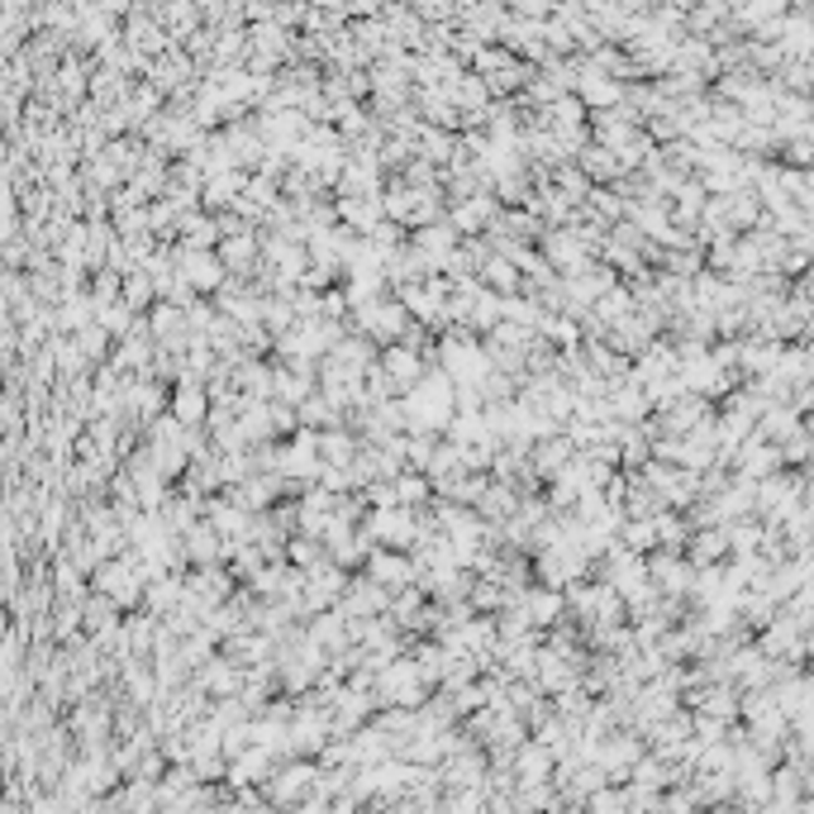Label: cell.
<instances>
[{"label":"cell","mask_w":814,"mask_h":814,"mask_svg":"<svg viewBox=\"0 0 814 814\" xmlns=\"http://www.w3.org/2000/svg\"><path fill=\"white\" fill-rule=\"evenodd\" d=\"M400 405H405V429L443 433L453 419V376L439 362L424 367V376L410 391H400Z\"/></svg>","instance_id":"cell-1"},{"label":"cell","mask_w":814,"mask_h":814,"mask_svg":"<svg viewBox=\"0 0 814 814\" xmlns=\"http://www.w3.org/2000/svg\"><path fill=\"white\" fill-rule=\"evenodd\" d=\"M348 320H352V334H367L376 348H386V344H396L400 330L410 324V310H405L400 300L376 296V300H367V306H352Z\"/></svg>","instance_id":"cell-2"},{"label":"cell","mask_w":814,"mask_h":814,"mask_svg":"<svg viewBox=\"0 0 814 814\" xmlns=\"http://www.w3.org/2000/svg\"><path fill=\"white\" fill-rule=\"evenodd\" d=\"M167 258H172V267L195 286V296H215L219 282L229 277L225 262L215 258V248H177V253H167Z\"/></svg>","instance_id":"cell-3"},{"label":"cell","mask_w":814,"mask_h":814,"mask_svg":"<svg viewBox=\"0 0 814 814\" xmlns=\"http://www.w3.org/2000/svg\"><path fill=\"white\" fill-rule=\"evenodd\" d=\"M534 576L538 586H567V582H582L590 576V562L576 553V543H558V548H538V562H534Z\"/></svg>","instance_id":"cell-4"},{"label":"cell","mask_w":814,"mask_h":814,"mask_svg":"<svg viewBox=\"0 0 814 814\" xmlns=\"http://www.w3.org/2000/svg\"><path fill=\"white\" fill-rule=\"evenodd\" d=\"M348 586V572L338 567V562H314V567H306V582H300V606H306V614L314 610H330L338 596H344Z\"/></svg>","instance_id":"cell-5"},{"label":"cell","mask_w":814,"mask_h":814,"mask_svg":"<svg viewBox=\"0 0 814 814\" xmlns=\"http://www.w3.org/2000/svg\"><path fill=\"white\" fill-rule=\"evenodd\" d=\"M538 253H543V262L558 272V277H567V272H576V267H586V262H590L586 243L576 239L567 225H543V234H538Z\"/></svg>","instance_id":"cell-6"},{"label":"cell","mask_w":814,"mask_h":814,"mask_svg":"<svg viewBox=\"0 0 814 814\" xmlns=\"http://www.w3.org/2000/svg\"><path fill=\"white\" fill-rule=\"evenodd\" d=\"M310 781H314V763L291 757L286 767H272L267 777H262V795H267V805H300V795L310 791Z\"/></svg>","instance_id":"cell-7"},{"label":"cell","mask_w":814,"mask_h":814,"mask_svg":"<svg viewBox=\"0 0 814 814\" xmlns=\"http://www.w3.org/2000/svg\"><path fill=\"white\" fill-rule=\"evenodd\" d=\"M386 606H391V590H386V586H376L372 576H348L344 596L334 600V610L344 614V620H367V614H386Z\"/></svg>","instance_id":"cell-8"},{"label":"cell","mask_w":814,"mask_h":814,"mask_svg":"<svg viewBox=\"0 0 814 814\" xmlns=\"http://www.w3.org/2000/svg\"><path fill=\"white\" fill-rule=\"evenodd\" d=\"M367 576H372L376 586H386V590H400V586H410L415 576H419V567H415V558L405 553V548H382L376 543L372 553H367Z\"/></svg>","instance_id":"cell-9"},{"label":"cell","mask_w":814,"mask_h":814,"mask_svg":"<svg viewBox=\"0 0 814 814\" xmlns=\"http://www.w3.org/2000/svg\"><path fill=\"white\" fill-rule=\"evenodd\" d=\"M643 753H648V747H643L638 733H624V729L614 733V729H610L606 739H600V747H596V763L606 767L610 781H629V767H634Z\"/></svg>","instance_id":"cell-10"},{"label":"cell","mask_w":814,"mask_h":814,"mask_svg":"<svg viewBox=\"0 0 814 814\" xmlns=\"http://www.w3.org/2000/svg\"><path fill=\"white\" fill-rule=\"evenodd\" d=\"M643 562H648V582L658 586V596H681L686 600V590H691V576L695 567L681 553H672V548H662V553H643Z\"/></svg>","instance_id":"cell-11"},{"label":"cell","mask_w":814,"mask_h":814,"mask_svg":"<svg viewBox=\"0 0 814 814\" xmlns=\"http://www.w3.org/2000/svg\"><path fill=\"white\" fill-rule=\"evenodd\" d=\"M495 215H501V205H495L486 191H471V195H463V201H453L448 210H443V219H448L463 239H467V234H486Z\"/></svg>","instance_id":"cell-12"},{"label":"cell","mask_w":814,"mask_h":814,"mask_svg":"<svg viewBox=\"0 0 814 814\" xmlns=\"http://www.w3.org/2000/svg\"><path fill=\"white\" fill-rule=\"evenodd\" d=\"M187 586V600H195L205 614L215 610V606H225V600L234 596V576L219 567V562H205V567H195L191 582H181Z\"/></svg>","instance_id":"cell-13"},{"label":"cell","mask_w":814,"mask_h":814,"mask_svg":"<svg viewBox=\"0 0 814 814\" xmlns=\"http://www.w3.org/2000/svg\"><path fill=\"white\" fill-rule=\"evenodd\" d=\"M96 590H100V596H110L115 606H139V600H143V582H139V572L129 567L124 558L96 567Z\"/></svg>","instance_id":"cell-14"},{"label":"cell","mask_w":814,"mask_h":814,"mask_svg":"<svg viewBox=\"0 0 814 814\" xmlns=\"http://www.w3.org/2000/svg\"><path fill=\"white\" fill-rule=\"evenodd\" d=\"M515 600H519V610L529 614L534 629H548V624H558V620H567V600H562L558 586H524Z\"/></svg>","instance_id":"cell-15"},{"label":"cell","mask_w":814,"mask_h":814,"mask_svg":"<svg viewBox=\"0 0 814 814\" xmlns=\"http://www.w3.org/2000/svg\"><path fill=\"white\" fill-rule=\"evenodd\" d=\"M376 367L391 376V386L396 391H410L419 376H424V358H419L415 348H405V344H386V348H376Z\"/></svg>","instance_id":"cell-16"},{"label":"cell","mask_w":814,"mask_h":814,"mask_svg":"<svg viewBox=\"0 0 814 814\" xmlns=\"http://www.w3.org/2000/svg\"><path fill=\"white\" fill-rule=\"evenodd\" d=\"M457 239H463V234H457V229L448 225V219H433V225L410 229V243L419 248V253H424L429 272H443V258H448L453 248H457Z\"/></svg>","instance_id":"cell-17"},{"label":"cell","mask_w":814,"mask_h":814,"mask_svg":"<svg viewBox=\"0 0 814 814\" xmlns=\"http://www.w3.org/2000/svg\"><path fill=\"white\" fill-rule=\"evenodd\" d=\"M572 453H576V443H572L562 429H558V433H543V439H534V443H529V467H534V477L548 481L558 467L572 463Z\"/></svg>","instance_id":"cell-18"},{"label":"cell","mask_w":814,"mask_h":814,"mask_svg":"<svg viewBox=\"0 0 814 814\" xmlns=\"http://www.w3.org/2000/svg\"><path fill=\"white\" fill-rule=\"evenodd\" d=\"M258 234L262 229H243V234H229V239L215 243V258L225 262L229 277H248L258 267Z\"/></svg>","instance_id":"cell-19"},{"label":"cell","mask_w":814,"mask_h":814,"mask_svg":"<svg viewBox=\"0 0 814 814\" xmlns=\"http://www.w3.org/2000/svg\"><path fill=\"white\" fill-rule=\"evenodd\" d=\"M243 686V667L239 662H229V658H205V667L195 672V691L210 695V701H219V695H234Z\"/></svg>","instance_id":"cell-20"},{"label":"cell","mask_w":814,"mask_h":814,"mask_svg":"<svg viewBox=\"0 0 814 814\" xmlns=\"http://www.w3.org/2000/svg\"><path fill=\"white\" fill-rule=\"evenodd\" d=\"M177 538H181V558H187L191 567H205V562H225V538L210 529L205 519H195L191 529L177 534Z\"/></svg>","instance_id":"cell-21"},{"label":"cell","mask_w":814,"mask_h":814,"mask_svg":"<svg viewBox=\"0 0 814 814\" xmlns=\"http://www.w3.org/2000/svg\"><path fill=\"white\" fill-rule=\"evenodd\" d=\"M272 763H277V753H272V747L248 743L239 757H229L225 781H229V786H262V777H267V771H272Z\"/></svg>","instance_id":"cell-22"},{"label":"cell","mask_w":814,"mask_h":814,"mask_svg":"<svg viewBox=\"0 0 814 814\" xmlns=\"http://www.w3.org/2000/svg\"><path fill=\"white\" fill-rule=\"evenodd\" d=\"M205 410H210V396L201 382H177V391L167 396V415L187 429H201L205 424Z\"/></svg>","instance_id":"cell-23"},{"label":"cell","mask_w":814,"mask_h":814,"mask_svg":"<svg viewBox=\"0 0 814 814\" xmlns=\"http://www.w3.org/2000/svg\"><path fill=\"white\" fill-rule=\"evenodd\" d=\"M334 219H338V225H348L352 234H372L376 219H386L382 195H344V201L334 205Z\"/></svg>","instance_id":"cell-24"},{"label":"cell","mask_w":814,"mask_h":814,"mask_svg":"<svg viewBox=\"0 0 814 814\" xmlns=\"http://www.w3.org/2000/svg\"><path fill=\"white\" fill-rule=\"evenodd\" d=\"M686 548H691V553H686L691 567H705V562H725V558H729L725 524H701V529H691Z\"/></svg>","instance_id":"cell-25"},{"label":"cell","mask_w":814,"mask_h":814,"mask_svg":"<svg viewBox=\"0 0 814 814\" xmlns=\"http://www.w3.org/2000/svg\"><path fill=\"white\" fill-rule=\"evenodd\" d=\"M477 282L486 286V291H495V296H515L519 291V267L510 258H501V253H486L481 262H477Z\"/></svg>","instance_id":"cell-26"},{"label":"cell","mask_w":814,"mask_h":814,"mask_svg":"<svg viewBox=\"0 0 814 814\" xmlns=\"http://www.w3.org/2000/svg\"><path fill=\"white\" fill-rule=\"evenodd\" d=\"M515 505H519V491H515V486H510V481H486V491L477 495V505H471V510H477V515L486 519V524H501V519H510V515H515Z\"/></svg>","instance_id":"cell-27"},{"label":"cell","mask_w":814,"mask_h":814,"mask_svg":"<svg viewBox=\"0 0 814 814\" xmlns=\"http://www.w3.org/2000/svg\"><path fill=\"white\" fill-rule=\"evenodd\" d=\"M358 448H362L358 429H344V424L320 429V463H330V467H348L352 457H358Z\"/></svg>","instance_id":"cell-28"},{"label":"cell","mask_w":814,"mask_h":814,"mask_svg":"<svg viewBox=\"0 0 814 814\" xmlns=\"http://www.w3.org/2000/svg\"><path fill=\"white\" fill-rule=\"evenodd\" d=\"M324 358H334L338 367H348V372H358V376H362L367 367L376 362V344H372L367 334H352V330H348L330 352H324Z\"/></svg>","instance_id":"cell-29"},{"label":"cell","mask_w":814,"mask_h":814,"mask_svg":"<svg viewBox=\"0 0 814 814\" xmlns=\"http://www.w3.org/2000/svg\"><path fill=\"white\" fill-rule=\"evenodd\" d=\"M306 638H314L324 653H344V648H348V624H344V614H338L334 606H330V610H314Z\"/></svg>","instance_id":"cell-30"},{"label":"cell","mask_w":814,"mask_h":814,"mask_svg":"<svg viewBox=\"0 0 814 814\" xmlns=\"http://www.w3.org/2000/svg\"><path fill=\"white\" fill-rule=\"evenodd\" d=\"M582 352H586V367H590V372L606 376V382H624V376H629V358H624V352H614L606 338H590Z\"/></svg>","instance_id":"cell-31"},{"label":"cell","mask_w":814,"mask_h":814,"mask_svg":"<svg viewBox=\"0 0 814 814\" xmlns=\"http://www.w3.org/2000/svg\"><path fill=\"white\" fill-rule=\"evenodd\" d=\"M391 486H396V505H405V510H424L433 495V481L415 467H400L396 477H391Z\"/></svg>","instance_id":"cell-32"},{"label":"cell","mask_w":814,"mask_h":814,"mask_svg":"<svg viewBox=\"0 0 814 814\" xmlns=\"http://www.w3.org/2000/svg\"><path fill=\"white\" fill-rule=\"evenodd\" d=\"M296 419L306 429H330V424H344V410H338V405L324 396V391H310V396L296 405Z\"/></svg>","instance_id":"cell-33"},{"label":"cell","mask_w":814,"mask_h":814,"mask_svg":"<svg viewBox=\"0 0 814 814\" xmlns=\"http://www.w3.org/2000/svg\"><path fill=\"white\" fill-rule=\"evenodd\" d=\"M243 172H234V167H225V172H215V177H205V187H201V201H205V210H225L234 195L243 191Z\"/></svg>","instance_id":"cell-34"},{"label":"cell","mask_w":814,"mask_h":814,"mask_svg":"<svg viewBox=\"0 0 814 814\" xmlns=\"http://www.w3.org/2000/svg\"><path fill=\"white\" fill-rule=\"evenodd\" d=\"M448 662H453V653L443 648V643H424V648H415V667H419V681L433 691L443 681V672H448Z\"/></svg>","instance_id":"cell-35"},{"label":"cell","mask_w":814,"mask_h":814,"mask_svg":"<svg viewBox=\"0 0 814 814\" xmlns=\"http://www.w3.org/2000/svg\"><path fill=\"white\" fill-rule=\"evenodd\" d=\"M725 538H729V553H757V543H763V519H757V515L729 519Z\"/></svg>","instance_id":"cell-36"},{"label":"cell","mask_w":814,"mask_h":814,"mask_svg":"<svg viewBox=\"0 0 814 814\" xmlns=\"http://www.w3.org/2000/svg\"><path fill=\"white\" fill-rule=\"evenodd\" d=\"M582 172H586L590 187H596V181H600V187H610L624 167H620V157H614L610 148H590V153H582Z\"/></svg>","instance_id":"cell-37"},{"label":"cell","mask_w":814,"mask_h":814,"mask_svg":"<svg viewBox=\"0 0 814 814\" xmlns=\"http://www.w3.org/2000/svg\"><path fill=\"white\" fill-rule=\"evenodd\" d=\"M148 358H153V338L148 330H139V338H124V348L115 352V367L120 372H148Z\"/></svg>","instance_id":"cell-38"},{"label":"cell","mask_w":814,"mask_h":814,"mask_svg":"<svg viewBox=\"0 0 814 814\" xmlns=\"http://www.w3.org/2000/svg\"><path fill=\"white\" fill-rule=\"evenodd\" d=\"M286 562L306 572V567H314V562H324V543L310 538V534H286Z\"/></svg>","instance_id":"cell-39"},{"label":"cell","mask_w":814,"mask_h":814,"mask_svg":"<svg viewBox=\"0 0 814 814\" xmlns=\"http://www.w3.org/2000/svg\"><path fill=\"white\" fill-rule=\"evenodd\" d=\"M548 181H553V187H558L562 195H567V201H572V205H582V201H586V191H590V181H586V172H576V167H558V172H553V177H548Z\"/></svg>","instance_id":"cell-40"},{"label":"cell","mask_w":814,"mask_h":814,"mask_svg":"<svg viewBox=\"0 0 814 814\" xmlns=\"http://www.w3.org/2000/svg\"><path fill=\"white\" fill-rule=\"evenodd\" d=\"M777 448H781V463L786 467H805L810 463V429H795L791 439L777 443Z\"/></svg>","instance_id":"cell-41"},{"label":"cell","mask_w":814,"mask_h":814,"mask_svg":"<svg viewBox=\"0 0 814 814\" xmlns=\"http://www.w3.org/2000/svg\"><path fill=\"white\" fill-rule=\"evenodd\" d=\"M105 344H110V334H105L100 324H91V330L82 324V330H76V348H82V358H91V362H96L100 352H105Z\"/></svg>","instance_id":"cell-42"},{"label":"cell","mask_w":814,"mask_h":814,"mask_svg":"<svg viewBox=\"0 0 814 814\" xmlns=\"http://www.w3.org/2000/svg\"><path fill=\"white\" fill-rule=\"evenodd\" d=\"M267 415H272V433H291L300 419H296V405H286L277 396H267Z\"/></svg>","instance_id":"cell-43"},{"label":"cell","mask_w":814,"mask_h":814,"mask_svg":"<svg viewBox=\"0 0 814 814\" xmlns=\"http://www.w3.org/2000/svg\"><path fill=\"white\" fill-rule=\"evenodd\" d=\"M582 96H586L590 105H610V100H614V86H610V82H590Z\"/></svg>","instance_id":"cell-44"},{"label":"cell","mask_w":814,"mask_h":814,"mask_svg":"<svg viewBox=\"0 0 814 814\" xmlns=\"http://www.w3.org/2000/svg\"><path fill=\"white\" fill-rule=\"evenodd\" d=\"M424 153L439 157V163H448V139H443V134H424Z\"/></svg>","instance_id":"cell-45"},{"label":"cell","mask_w":814,"mask_h":814,"mask_svg":"<svg viewBox=\"0 0 814 814\" xmlns=\"http://www.w3.org/2000/svg\"><path fill=\"white\" fill-rule=\"evenodd\" d=\"M786 157H791V167H800L810 157V143H791V153H786Z\"/></svg>","instance_id":"cell-46"}]
</instances>
